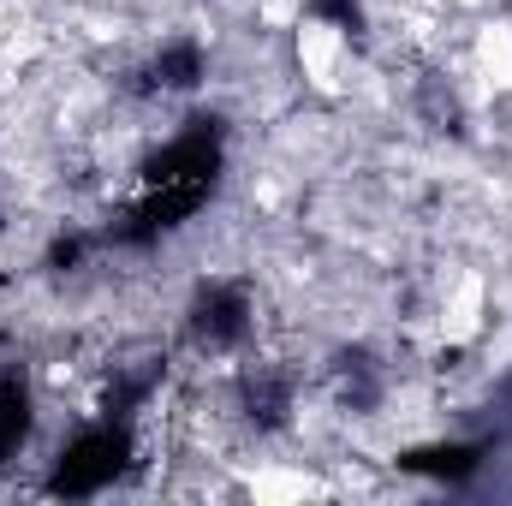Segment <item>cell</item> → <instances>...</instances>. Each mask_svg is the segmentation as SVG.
I'll use <instances>...</instances> for the list:
<instances>
[{"label":"cell","instance_id":"7","mask_svg":"<svg viewBox=\"0 0 512 506\" xmlns=\"http://www.w3.org/2000/svg\"><path fill=\"white\" fill-rule=\"evenodd\" d=\"M316 12L334 18L340 30H358V24H364V18H358V0H316Z\"/></svg>","mask_w":512,"mask_h":506},{"label":"cell","instance_id":"4","mask_svg":"<svg viewBox=\"0 0 512 506\" xmlns=\"http://www.w3.org/2000/svg\"><path fill=\"white\" fill-rule=\"evenodd\" d=\"M399 465L423 471V477H471L477 471V447H423V453H405Z\"/></svg>","mask_w":512,"mask_h":506},{"label":"cell","instance_id":"6","mask_svg":"<svg viewBox=\"0 0 512 506\" xmlns=\"http://www.w3.org/2000/svg\"><path fill=\"white\" fill-rule=\"evenodd\" d=\"M197 78H203V54L191 42H179V48H167L155 60V84H167V90H191Z\"/></svg>","mask_w":512,"mask_h":506},{"label":"cell","instance_id":"2","mask_svg":"<svg viewBox=\"0 0 512 506\" xmlns=\"http://www.w3.org/2000/svg\"><path fill=\"white\" fill-rule=\"evenodd\" d=\"M215 167H221V131L215 120H191L185 137H173L155 161H149V173H143V185H215Z\"/></svg>","mask_w":512,"mask_h":506},{"label":"cell","instance_id":"1","mask_svg":"<svg viewBox=\"0 0 512 506\" xmlns=\"http://www.w3.org/2000/svg\"><path fill=\"white\" fill-rule=\"evenodd\" d=\"M126 453H131L126 429H90V435H78V441L60 453L54 495H96V489H108V483L126 471Z\"/></svg>","mask_w":512,"mask_h":506},{"label":"cell","instance_id":"5","mask_svg":"<svg viewBox=\"0 0 512 506\" xmlns=\"http://www.w3.org/2000/svg\"><path fill=\"white\" fill-rule=\"evenodd\" d=\"M24 429H30V393L18 376H6L0 381V459L24 441Z\"/></svg>","mask_w":512,"mask_h":506},{"label":"cell","instance_id":"3","mask_svg":"<svg viewBox=\"0 0 512 506\" xmlns=\"http://www.w3.org/2000/svg\"><path fill=\"white\" fill-rule=\"evenodd\" d=\"M245 328H251V304H245L239 286H209L197 298V310H191V334L203 346H215V352L233 346V340H245Z\"/></svg>","mask_w":512,"mask_h":506}]
</instances>
